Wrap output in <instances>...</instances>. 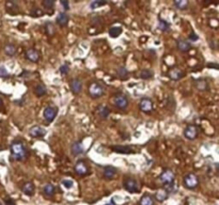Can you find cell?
Wrapping results in <instances>:
<instances>
[{
	"mask_svg": "<svg viewBox=\"0 0 219 205\" xmlns=\"http://www.w3.org/2000/svg\"><path fill=\"white\" fill-rule=\"evenodd\" d=\"M11 155H12L11 156L12 160L20 161V160L26 159L28 152L26 146L24 145V143L22 141L16 140L11 144Z\"/></svg>",
	"mask_w": 219,
	"mask_h": 205,
	"instance_id": "1",
	"label": "cell"
},
{
	"mask_svg": "<svg viewBox=\"0 0 219 205\" xmlns=\"http://www.w3.org/2000/svg\"><path fill=\"white\" fill-rule=\"evenodd\" d=\"M89 94L92 98H99V97L103 96V94H104L103 85L97 82V81L91 82L89 86Z\"/></svg>",
	"mask_w": 219,
	"mask_h": 205,
	"instance_id": "2",
	"label": "cell"
},
{
	"mask_svg": "<svg viewBox=\"0 0 219 205\" xmlns=\"http://www.w3.org/2000/svg\"><path fill=\"white\" fill-rule=\"evenodd\" d=\"M184 186L187 189H195L199 186V178L195 173H189L184 178Z\"/></svg>",
	"mask_w": 219,
	"mask_h": 205,
	"instance_id": "3",
	"label": "cell"
},
{
	"mask_svg": "<svg viewBox=\"0 0 219 205\" xmlns=\"http://www.w3.org/2000/svg\"><path fill=\"white\" fill-rule=\"evenodd\" d=\"M124 188L127 190L128 192L130 193H137V192H139L140 191V189H139V185H138V183H137V181L136 179H134V178H125L124 179Z\"/></svg>",
	"mask_w": 219,
	"mask_h": 205,
	"instance_id": "4",
	"label": "cell"
},
{
	"mask_svg": "<svg viewBox=\"0 0 219 205\" xmlns=\"http://www.w3.org/2000/svg\"><path fill=\"white\" fill-rule=\"evenodd\" d=\"M198 135H199V129L193 124L187 125V126L185 127V129H184V136H185V138H187L188 140H195L198 137Z\"/></svg>",
	"mask_w": 219,
	"mask_h": 205,
	"instance_id": "5",
	"label": "cell"
},
{
	"mask_svg": "<svg viewBox=\"0 0 219 205\" xmlns=\"http://www.w3.org/2000/svg\"><path fill=\"white\" fill-rule=\"evenodd\" d=\"M159 178H160V181H162V183L166 186V185H170V184L174 183L175 175H174V173L171 171V170L166 169V170H164V171L162 172Z\"/></svg>",
	"mask_w": 219,
	"mask_h": 205,
	"instance_id": "6",
	"label": "cell"
},
{
	"mask_svg": "<svg viewBox=\"0 0 219 205\" xmlns=\"http://www.w3.org/2000/svg\"><path fill=\"white\" fill-rule=\"evenodd\" d=\"M74 170H75L76 174H78L79 176H86L90 173L89 168H88L87 164H86L83 160H78V161L75 164Z\"/></svg>",
	"mask_w": 219,
	"mask_h": 205,
	"instance_id": "7",
	"label": "cell"
},
{
	"mask_svg": "<svg viewBox=\"0 0 219 205\" xmlns=\"http://www.w3.org/2000/svg\"><path fill=\"white\" fill-rule=\"evenodd\" d=\"M57 112H58V109L56 107H53V106H48L44 109V112H43V116L48 123L53 122L55 120L56 115H57Z\"/></svg>",
	"mask_w": 219,
	"mask_h": 205,
	"instance_id": "8",
	"label": "cell"
},
{
	"mask_svg": "<svg viewBox=\"0 0 219 205\" xmlns=\"http://www.w3.org/2000/svg\"><path fill=\"white\" fill-rule=\"evenodd\" d=\"M115 105L121 110H124L128 107V98L125 95H116L115 97Z\"/></svg>",
	"mask_w": 219,
	"mask_h": 205,
	"instance_id": "9",
	"label": "cell"
},
{
	"mask_svg": "<svg viewBox=\"0 0 219 205\" xmlns=\"http://www.w3.org/2000/svg\"><path fill=\"white\" fill-rule=\"evenodd\" d=\"M139 106H140L141 110L143 111V112H145V113H151L153 111V102L151 101L150 98H148V97L142 98L140 101Z\"/></svg>",
	"mask_w": 219,
	"mask_h": 205,
	"instance_id": "10",
	"label": "cell"
},
{
	"mask_svg": "<svg viewBox=\"0 0 219 205\" xmlns=\"http://www.w3.org/2000/svg\"><path fill=\"white\" fill-rule=\"evenodd\" d=\"M30 136L33 137V138H42V137L45 136L46 132L43 127L39 126V125H34L30 128V132H29Z\"/></svg>",
	"mask_w": 219,
	"mask_h": 205,
	"instance_id": "11",
	"label": "cell"
},
{
	"mask_svg": "<svg viewBox=\"0 0 219 205\" xmlns=\"http://www.w3.org/2000/svg\"><path fill=\"white\" fill-rule=\"evenodd\" d=\"M193 86L199 91H206L208 90V82L204 78H198L193 80Z\"/></svg>",
	"mask_w": 219,
	"mask_h": 205,
	"instance_id": "12",
	"label": "cell"
},
{
	"mask_svg": "<svg viewBox=\"0 0 219 205\" xmlns=\"http://www.w3.org/2000/svg\"><path fill=\"white\" fill-rule=\"evenodd\" d=\"M69 88H71V91L74 94H79L81 89H82V82H81V80L75 78L73 79V80H71V82H69Z\"/></svg>",
	"mask_w": 219,
	"mask_h": 205,
	"instance_id": "13",
	"label": "cell"
},
{
	"mask_svg": "<svg viewBox=\"0 0 219 205\" xmlns=\"http://www.w3.org/2000/svg\"><path fill=\"white\" fill-rule=\"evenodd\" d=\"M26 58L29 61L36 63L40 60V52L36 49H34V48H30V49L26 51Z\"/></svg>",
	"mask_w": 219,
	"mask_h": 205,
	"instance_id": "14",
	"label": "cell"
},
{
	"mask_svg": "<svg viewBox=\"0 0 219 205\" xmlns=\"http://www.w3.org/2000/svg\"><path fill=\"white\" fill-rule=\"evenodd\" d=\"M71 152L74 156H78L80 154H82L85 152V149H83V145L80 141H76L72 144L71 146Z\"/></svg>",
	"mask_w": 219,
	"mask_h": 205,
	"instance_id": "15",
	"label": "cell"
},
{
	"mask_svg": "<svg viewBox=\"0 0 219 205\" xmlns=\"http://www.w3.org/2000/svg\"><path fill=\"white\" fill-rule=\"evenodd\" d=\"M22 191L24 192L26 195H29V197L33 195L34 191H36L34 184L32 183V182H27V183H25L24 185H23V187H22Z\"/></svg>",
	"mask_w": 219,
	"mask_h": 205,
	"instance_id": "16",
	"label": "cell"
},
{
	"mask_svg": "<svg viewBox=\"0 0 219 205\" xmlns=\"http://www.w3.org/2000/svg\"><path fill=\"white\" fill-rule=\"evenodd\" d=\"M168 75H169L170 79H172V80H180L182 77L184 76V73L179 67H173V69H171L168 72Z\"/></svg>",
	"mask_w": 219,
	"mask_h": 205,
	"instance_id": "17",
	"label": "cell"
},
{
	"mask_svg": "<svg viewBox=\"0 0 219 205\" xmlns=\"http://www.w3.org/2000/svg\"><path fill=\"white\" fill-rule=\"evenodd\" d=\"M6 9L8 13L12 14V15H16L19 13V6L16 2L14 1H6Z\"/></svg>",
	"mask_w": 219,
	"mask_h": 205,
	"instance_id": "18",
	"label": "cell"
},
{
	"mask_svg": "<svg viewBox=\"0 0 219 205\" xmlns=\"http://www.w3.org/2000/svg\"><path fill=\"white\" fill-rule=\"evenodd\" d=\"M69 17L66 13L62 12V13H59L57 16V24L60 26V27H66L67 24H69Z\"/></svg>",
	"mask_w": 219,
	"mask_h": 205,
	"instance_id": "19",
	"label": "cell"
},
{
	"mask_svg": "<svg viewBox=\"0 0 219 205\" xmlns=\"http://www.w3.org/2000/svg\"><path fill=\"white\" fill-rule=\"evenodd\" d=\"M111 150L113 152H116V153H122V154H130L134 152L130 146H127V145H113L111 146Z\"/></svg>",
	"mask_w": 219,
	"mask_h": 205,
	"instance_id": "20",
	"label": "cell"
},
{
	"mask_svg": "<svg viewBox=\"0 0 219 205\" xmlns=\"http://www.w3.org/2000/svg\"><path fill=\"white\" fill-rule=\"evenodd\" d=\"M116 169L115 167H111V166H108L104 169V172H103V175H104V178L106 179H112L113 178L116 176Z\"/></svg>",
	"mask_w": 219,
	"mask_h": 205,
	"instance_id": "21",
	"label": "cell"
},
{
	"mask_svg": "<svg viewBox=\"0 0 219 205\" xmlns=\"http://www.w3.org/2000/svg\"><path fill=\"white\" fill-rule=\"evenodd\" d=\"M176 46H178V48L180 49L181 51H183V52H187L188 50H190V48H192V45L189 44V42L185 41V40H178V42H176Z\"/></svg>",
	"mask_w": 219,
	"mask_h": 205,
	"instance_id": "22",
	"label": "cell"
},
{
	"mask_svg": "<svg viewBox=\"0 0 219 205\" xmlns=\"http://www.w3.org/2000/svg\"><path fill=\"white\" fill-rule=\"evenodd\" d=\"M139 205H155V202H154V199H153L152 195H145L140 199Z\"/></svg>",
	"mask_w": 219,
	"mask_h": 205,
	"instance_id": "23",
	"label": "cell"
},
{
	"mask_svg": "<svg viewBox=\"0 0 219 205\" xmlns=\"http://www.w3.org/2000/svg\"><path fill=\"white\" fill-rule=\"evenodd\" d=\"M43 191H44V195H47V197H53L56 192V188L53 184H46L43 188Z\"/></svg>",
	"mask_w": 219,
	"mask_h": 205,
	"instance_id": "24",
	"label": "cell"
},
{
	"mask_svg": "<svg viewBox=\"0 0 219 205\" xmlns=\"http://www.w3.org/2000/svg\"><path fill=\"white\" fill-rule=\"evenodd\" d=\"M153 76H154V72H153L152 69H142V71L140 72V74H139V77H140L141 79H144V80H148V79L153 78Z\"/></svg>",
	"mask_w": 219,
	"mask_h": 205,
	"instance_id": "25",
	"label": "cell"
},
{
	"mask_svg": "<svg viewBox=\"0 0 219 205\" xmlns=\"http://www.w3.org/2000/svg\"><path fill=\"white\" fill-rule=\"evenodd\" d=\"M168 195H169V193H168L165 189H159L157 192H156L155 198H156V200H157V201L164 202V201H166V200H167Z\"/></svg>",
	"mask_w": 219,
	"mask_h": 205,
	"instance_id": "26",
	"label": "cell"
},
{
	"mask_svg": "<svg viewBox=\"0 0 219 205\" xmlns=\"http://www.w3.org/2000/svg\"><path fill=\"white\" fill-rule=\"evenodd\" d=\"M116 75L120 77L121 79L124 80V79H127L129 73H128V71H127V69L125 66H120L118 69H116Z\"/></svg>",
	"mask_w": 219,
	"mask_h": 205,
	"instance_id": "27",
	"label": "cell"
},
{
	"mask_svg": "<svg viewBox=\"0 0 219 205\" xmlns=\"http://www.w3.org/2000/svg\"><path fill=\"white\" fill-rule=\"evenodd\" d=\"M157 28L162 32H167L170 30V24L168 22L164 19H158V25H157Z\"/></svg>",
	"mask_w": 219,
	"mask_h": 205,
	"instance_id": "28",
	"label": "cell"
},
{
	"mask_svg": "<svg viewBox=\"0 0 219 205\" xmlns=\"http://www.w3.org/2000/svg\"><path fill=\"white\" fill-rule=\"evenodd\" d=\"M34 93L38 97H42L47 93V90H46L45 86L44 85H38L36 88H34Z\"/></svg>",
	"mask_w": 219,
	"mask_h": 205,
	"instance_id": "29",
	"label": "cell"
},
{
	"mask_svg": "<svg viewBox=\"0 0 219 205\" xmlns=\"http://www.w3.org/2000/svg\"><path fill=\"white\" fill-rule=\"evenodd\" d=\"M4 52H6V55L9 56V57H13L16 53V47L13 44H6V47H4Z\"/></svg>",
	"mask_w": 219,
	"mask_h": 205,
	"instance_id": "30",
	"label": "cell"
},
{
	"mask_svg": "<svg viewBox=\"0 0 219 205\" xmlns=\"http://www.w3.org/2000/svg\"><path fill=\"white\" fill-rule=\"evenodd\" d=\"M121 33H122V28L121 27H111L110 29H109V36H111V38H118V36H121Z\"/></svg>",
	"mask_w": 219,
	"mask_h": 205,
	"instance_id": "31",
	"label": "cell"
},
{
	"mask_svg": "<svg viewBox=\"0 0 219 205\" xmlns=\"http://www.w3.org/2000/svg\"><path fill=\"white\" fill-rule=\"evenodd\" d=\"M109 113H110V109L108 108V107L106 106H101L99 108V115L101 118L103 119H106L107 116L109 115Z\"/></svg>",
	"mask_w": 219,
	"mask_h": 205,
	"instance_id": "32",
	"label": "cell"
},
{
	"mask_svg": "<svg viewBox=\"0 0 219 205\" xmlns=\"http://www.w3.org/2000/svg\"><path fill=\"white\" fill-rule=\"evenodd\" d=\"M174 6L180 10H185L188 6V1L187 0H175L174 1Z\"/></svg>",
	"mask_w": 219,
	"mask_h": 205,
	"instance_id": "33",
	"label": "cell"
},
{
	"mask_svg": "<svg viewBox=\"0 0 219 205\" xmlns=\"http://www.w3.org/2000/svg\"><path fill=\"white\" fill-rule=\"evenodd\" d=\"M105 4H107V1L106 0H95V1H92L90 4L91 9H96V8H99V6H103Z\"/></svg>",
	"mask_w": 219,
	"mask_h": 205,
	"instance_id": "34",
	"label": "cell"
},
{
	"mask_svg": "<svg viewBox=\"0 0 219 205\" xmlns=\"http://www.w3.org/2000/svg\"><path fill=\"white\" fill-rule=\"evenodd\" d=\"M45 30L48 36H53V33H55V27H53V25L50 22L45 24Z\"/></svg>",
	"mask_w": 219,
	"mask_h": 205,
	"instance_id": "35",
	"label": "cell"
},
{
	"mask_svg": "<svg viewBox=\"0 0 219 205\" xmlns=\"http://www.w3.org/2000/svg\"><path fill=\"white\" fill-rule=\"evenodd\" d=\"M42 4H43V6L45 9H53V6H55V1L53 0H44L43 2H42Z\"/></svg>",
	"mask_w": 219,
	"mask_h": 205,
	"instance_id": "36",
	"label": "cell"
},
{
	"mask_svg": "<svg viewBox=\"0 0 219 205\" xmlns=\"http://www.w3.org/2000/svg\"><path fill=\"white\" fill-rule=\"evenodd\" d=\"M59 69H60V73H61V75H67V74H69V65L67 64V63H65L63 65H61Z\"/></svg>",
	"mask_w": 219,
	"mask_h": 205,
	"instance_id": "37",
	"label": "cell"
},
{
	"mask_svg": "<svg viewBox=\"0 0 219 205\" xmlns=\"http://www.w3.org/2000/svg\"><path fill=\"white\" fill-rule=\"evenodd\" d=\"M62 185H63L65 188H67V189H69V188L73 187L74 183H73V181H71V179H64V181L62 182Z\"/></svg>",
	"mask_w": 219,
	"mask_h": 205,
	"instance_id": "38",
	"label": "cell"
},
{
	"mask_svg": "<svg viewBox=\"0 0 219 205\" xmlns=\"http://www.w3.org/2000/svg\"><path fill=\"white\" fill-rule=\"evenodd\" d=\"M43 11L41 10V9H33V10L31 11V15L32 16H42L43 15Z\"/></svg>",
	"mask_w": 219,
	"mask_h": 205,
	"instance_id": "39",
	"label": "cell"
},
{
	"mask_svg": "<svg viewBox=\"0 0 219 205\" xmlns=\"http://www.w3.org/2000/svg\"><path fill=\"white\" fill-rule=\"evenodd\" d=\"M0 76L1 77H8L9 72L6 71V69L4 66H0Z\"/></svg>",
	"mask_w": 219,
	"mask_h": 205,
	"instance_id": "40",
	"label": "cell"
},
{
	"mask_svg": "<svg viewBox=\"0 0 219 205\" xmlns=\"http://www.w3.org/2000/svg\"><path fill=\"white\" fill-rule=\"evenodd\" d=\"M4 203H6V205H16L15 202H14V200L11 199L10 197L4 198Z\"/></svg>",
	"mask_w": 219,
	"mask_h": 205,
	"instance_id": "41",
	"label": "cell"
},
{
	"mask_svg": "<svg viewBox=\"0 0 219 205\" xmlns=\"http://www.w3.org/2000/svg\"><path fill=\"white\" fill-rule=\"evenodd\" d=\"M60 3H61V6L64 8V10H65V11L69 10V1H66V0H61V1H60Z\"/></svg>",
	"mask_w": 219,
	"mask_h": 205,
	"instance_id": "42",
	"label": "cell"
},
{
	"mask_svg": "<svg viewBox=\"0 0 219 205\" xmlns=\"http://www.w3.org/2000/svg\"><path fill=\"white\" fill-rule=\"evenodd\" d=\"M189 39L192 40V41H197V40L199 39V36H198L197 34L195 33V32H192V33H190V36H189Z\"/></svg>",
	"mask_w": 219,
	"mask_h": 205,
	"instance_id": "43",
	"label": "cell"
},
{
	"mask_svg": "<svg viewBox=\"0 0 219 205\" xmlns=\"http://www.w3.org/2000/svg\"><path fill=\"white\" fill-rule=\"evenodd\" d=\"M206 66L207 67H213L214 69H219V65L217 63H207Z\"/></svg>",
	"mask_w": 219,
	"mask_h": 205,
	"instance_id": "44",
	"label": "cell"
},
{
	"mask_svg": "<svg viewBox=\"0 0 219 205\" xmlns=\"http://www.w3.org/2000/svg\"><path fill=\"white\" fill-rule=\"evenodd\" d=\"M209 47H212L213 49H216L217 48V45H216V42H212V43H209Z\"/></svg>",
	"mask_w": 219,
	"mask_h": 205,
	"instance_id": "45",
	"label": "cell"
},
{
	"mask_svg": "<svg viewBox=\"0 0 219 205\" xmlns=\"http://www.w3.org/2000/svg\"><path fill=\"white\" fill-rule=\"evenodd\" d=\"M2 104H3V102H2L1 97H0V106H2Z\"/></svg>",
	"mask_w": 219,
	"mask_h": 205,
	"instance_id": "46",
	"label": "cell"
},
{
	"mask_svg": "<svg viewBox=\"0 0 219 205\" xmlns=\"http://www.w3.org/2000/svg\"><path fill=\"white\" fill-rule=\"evenodd\" d=\"M106 205H115V204H113L112 202H111V203H108V204H106Z\"/></svg>",
	"mask_w": 219,
	"mask_h": 205,
	"instance_id": "47",
	"label": "cell"
},
{
	"mask_svg": "<svg viewBox=\"0 0 219 205\" xmlns=\"http://www.w3.org/2000/svg\"><path fill=\"white\" fill-rule=\"evenodd\" d=\"M0 205H2V204H1V203H0Z\"/></svg>",
	"mask_w": 219,
	"mask_h": 205,
	"instance_id": "48",
	"label": "cell"
}]
</instances>
